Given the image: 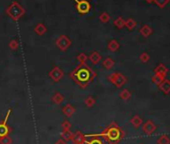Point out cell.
<instances>
[{"instance_id": "836d02e7", "label": "cell", "mask_w": 170, "mask_h": 144, "mask_svg": "<svg viewBox=\"0 0 170 144\" xmlns=\"http://www.w3.org/2000/svg\"><path fill=\"white\" fill-rule=\"evenodd\" d=\"M71 127H72V124L68 120H64L62 123H61V128H62V130H71Z\"/></svg>"}, {"instance_id": "4fadbf2b", "label": "cell", "mask_w": 170, "mask_h": 144, "mask_svg": "<svg viewBox=\"0 0 170 144\" xmlns=\"http://www.w3.org/2000/svg\"><path fill=\"white\" fill-rule=\"evenodd\" d=\"M65 100V97L62 93H60V92H56V93L53 94V96L51 97V101H52L53 104H56V105H59L61 103H63Z\"/></svg>"}, {"instance_id": "d6986e66", "label": "cell", "mask_w": 170, "mask_h": 144, "mask_svg": "<svg viewBox=\"0 0 170 144\" xmlns=\"http://www.w3.org/2000/svg\"><path fill=\"white\" fill-rule=\"evenodd\" d=\"M102 65H103V67H104L105 69H107V70H111L113 67H114L115 61L113 60L112 58H110V57H107V58H105L104 60H103Z\"/></svg>"}, {"instance_id": "6da1fadb", "label": "cell", "mask_w": 170, "mask_h": 144, "mask_svg": "<svg viewBox=\"0 0 170 144\" xmlns=\"http://www.w3.org/2000/svg\"><path fill=\"white\" fill-rule=\"evenodd\" d=\"M70 78L82 89H85L96 77V73L87 64H79L70 72Z\"/></svg>"}, {"instance_id": "2e32d148", "label": "cell", "mask_w": 170, "mask_h": 144, "mask_svg": "<svg viewBox=\"0 0 170 144\" xmlns=\"http://www.w3.org/2000/svg\"><path fill=\"white\" fill-rule=\"evenodd\" d=\"M119 47H120V44L116 39L110 40L107 44V48L109 49V51H111V52H116V51L119 49Z\"/></svg>"}, {"instance_id": "484cf974", "label": "cell", "mask_w": 170, "mask_h": 144, "mask_svg": "<svg viewBox=\"0 0 170 144\" xmlns=\"http://www.w3.org/2000/svg\"><path fill=\"white\" fill-rule=\"evenodd\" d=\"M125 26L129 30L134 29L136 27V21L132 18H128L127 20H125Z\"/></svg>"}, {"instance_id": "d6a6232c", "label": "cell", "mask_w": 170, "mask_h": 144, "mask_svg": "<svg viewBox=\"0 0 170 144\" xmlns=\"http://www.w3.org/2000/svg\"><path fill=\"white\" fill-rule=\"evenodd\" d=\"M158 144H170V138L167 135H162L157 141Z\"/></svg>"}, {"instance_id": "7c38bea8", "label": "cell", "mask_w": 170, "mask_h": 144, "mask_svg": "<svg viewBox=\"0 0 170 144\" xmlns=\"http://www.w3.org/2000/svg\"><path fill=\"white\" fill-rule=\"evenodd\" d=\"M88 59L90 60V62L93 65H97L102 60V56L98 51H93V52L89 55Z\"/></svg>"}, {"instance_id": "4316f807", "label": "cell", "mask_w": 170, "mask_h": 144, "mask_svg": "<svg viewBox=\"0 0 170 144\" xmlns=\"http://www.w3.org/2000/svg\"><path fill=\"white\" fill-rule=\"evenodd\" d=\"M110 18H111V16H110V15L108 14L107 12H102V13L99 15V20H100V22H102V23L109 22V21H110Z\"/></svg>"}, {"instance_id": "e575fe53", "label": "cell", "mask_w": 170, "mask_h": 144, "mask_svg": "<svg viewBox=\"0 0 170 144\" xmlns=\"http://www.w3.org/2000/svg\"><path fill=\"white\" fill-rule=\"evenodd\" d=\"M139 58H140L141 62L146 63V62H148L149 60H150V56H149V54H148V53L143 52V53H141V54H140V56H139Z\"/></svg>"}, {"instance_id": "5b68a950", "label": "cell", "mask_w": 170, "mask_h": 144, "mask_svg": "<svg viewBox=\"0 0 170 144\" xmlns=\"http://www.w3.org/2000/svg\"><path fill=\"white\" fill-rule=\"evenodd\" d=\"M55 44H56L57 48L60 51H66L71 46L72 41H71V39L68 37L67 35L62 34V35H60L57 39H56Z\"/></svg>"}, {"instance_id": "cb8c5ba5", "label": "cell", "mask_w": 170, "mask_h": 144, "mask_svg": "<svg viewBox=\"0 0 170 144\" xmlns=\"http://www.w3.org/2000/svg\"><path fill=\"white\" fill-rule=\"evenodd\" d=\"M119 97L122 99V100H129L130 97H131V93L130 91L128 89H123L120 93H119Z\"/></svg>"}, {"instance_id": "603a6c76", "label": "cell", "mask_w": 170, "mask_h": 144, "mask_svg": "<svg viewBox=\"0 0 170 144\" xmlns=\"http://www.w3.org/2000/svg\"><path fill=\"white\" fill-rule=\"evenodd\" d=\"M86 136L91 138V139L88 140V141H86L85 144H104V142H103L99 137H97V136H90V135H86Z\"/></svg>"}, {"instance_id": "ba28073f", "label": "cell", "mask_w": 170, "mask_h": 144, "mask_svg": "<svg viewBox=\"0 0 170 144\" xmlns=\"http://www.w3.org/2000/svg\"><path fill=\"white\" fill-rule=\"evenodd\" d=\"M49 77L52 79L54 82H59L64 76V71L61 69L59 66H54V67L50 70L49 72Z\"/></svg>"}, {"instance_id": "9c48e42d", "label": "cell", "mask_w": 170, "mask_h": 144, "mask_svg": "<svg viewBox=\"0 0 170 144\" xmlns=\"http://www.w3.org/2000/svg\"><path fill=\"white\" fill-rule=\"evenodd\" d=\"M71 141L73 144H85L87 141V136L81 131L77 130L76 132H74L73 138H72Z\"/></svg>"}, {"instance_id": "d4e9b609", "label": "cell", "mask_w": 170, "mask_h": 144, "mask_svg": "<svg viewBox=\"0 0 170 144\" xmlns=\"http://www.w3.org/2000/svg\"><path fill=\"white\" fill-rule=\"evenodd\" d=\"M114 25H115V27H117L118 29H122L125 26V20L122 17H117L114 20Z\"/></svg>"}, {"instance_id": "3957f363", "label": "cell", "mask_w": 170, "mask_h": 144, "mask_svg": "<svg viewBox=\"0 0 170 144\" xmlns=\"http://www.w3.org/2000/svg\"><path fill=\"white\" fill-rule=\"evenodd\" d=\"M5 12H6V14L12 20H14V21H18L26 11H25V8H23L21 4L14 0V1H12V3L6 8Z\"/></svg>"}, {"instance_id": "44dd1931", "label": "cell", "mask_w": 170, "mask_h": 144, "mask_svg": "<svg viewBox=\"0 0 170 144\" xmlns=\"http://www.w3.org/2000/svg\"><path fill=\"white\" fill-rule=\"evenodd\" d=\"M130 123H131V124L134 126L135 128H139V127L142 125L143 120H142V118L139 116V115H135V116H133V117L131 118Z\"/></svg>"}, {"instance_id": "277c9868", "label": "cell", "mask_w": 170, "mask_h": 144, "mask_svg": "<svg viewBox=\"0 0 170 144\" xmlns=\"http://www.w3.org/2000/svg\"><path fill=\"white\" fill-rule=\"evenodd\" d=\"M108 80H109L114 86H116L117 88H121V87L127 82L126 77L122 73H119V72H113V73H111L109 76H108Z\"/></svg>"}, {"instance_id": "52a82bcc", "label": "cell", "mask_w": 170, "mask_h": 144, "mask_svg": "<svg viewBox=\"0 0 170 144\" xmlns=\"http://www.w3.org/2000/svg\"><path fill=\"white\" fill-rule=\"evenodd\" d=\"M11 109H8L6 116L4 117L2 121H0V137H3L5 135H8L10 132V127L7 125V121L9 119V116L11 114Z\"/></svg>"}, {"instance_id": "e0dca14e", "label": "cell", "mask_w": 170, "mask_h": 144, "mask_svg": "<svg viewBox=\"0 0 170 144\" xmlns=\"http://www.w3.org/2000/svg\"><path fill=\"white\" fill-rule=\"evenodd\" d=\"M73 134H74V133L72 132L71 130H62L60 133V137H61V139H63L64 141L68 142V141L72 140V138H73Z\"/></svg>"}, {"instance_id": "8fae6325", "label": "cell", "mask_w": 170, "mask_h": 144, "mask_svg": "<svg viewBox=\"0 0 170 144\" xmlns=\"http://www.w3.org/2000/svg\"><path fill=\"white\" fill-rule=\"evenodd\" d=\"M75 112H76V108L72 104H70V103L66 104L65 106L62 107V113L66 117H68V118L73 116Z\"/></svg>"}, {"instance_id": "4dcf8cb0", "label": "cell", "mask_w": 170, "mask_h": 144, "mask_svg": "<svg viewBox=\"0 0 170 144\" xmlns=\"http://www.w3.org/2000/svg\"><path fill=\"white\" fill-rule=\"evenodd\" d=\"M8 46H9V48L11 49V50H17V49L19 48V42H18V40L12 39V40L8 43Z\"/></svg>"}, {"instance_id": "f1b7e54d", "label": "cell", "mask_w": 170, "mask_h": 144, "mask_svg": "<svg viewBox=\"0 0 170 144\" xmlns=\"http://www.w3.org/2000/svg\"><path fill=\"white\" fill-rule=\"evenodd\" d=\"M164 80H165V77H163V76L154 75V76L152 77V82H153L154 84H156L157 86L160 85Z\"/></svg>"}, {"instance_id": "1f68e13d", "label": "cell", "mask_w": 170, "mask_h": 144, "mask_svg": "<svg viewBox=\"0 0 170 144\" xmlns=\"http://www.w3.org/2000/svg\"><path fill=\"white\" fill-rule=\"evenodd\" d=\"M169 2L170 0H154V3H155L159 8H164Z\"/></svg>"}, {"instance_id": "7a4b0ae2", "label": "cell", "mask_w": 170, "mask_h": 144, "mask_svg": "<svg viewBox=\"0 0 170 144\" xmlns=\"http://www.w3.org/2000/svg\"><path fill=\"white\" fill-rule=\"evenodd\" d=\"M90 136L101 137L102 139H104L109 144H118L124 136V132L116 123H111L99 134H90Z\"/></svg>"}, {"instance_id": "ffe728a7", "label": "cell", "mask_w": 170, "mask_h": 144, "mask_svg": "<svg viewBox=\"0 0 170 144\" xmlns=\"http://www.w3.org/2000/svg\"><path fill=\"white\" fill-rule=\"evenodd\" d=\"M139 32L141 33L142 36H144V37H148V36H150L153 32V30L152 28L149 26V25L145 24V25H143V26L140 28V30H139Z\"/></svg>"}, {"instance_id": "8992f818", "label": "cell", "mask_w": 170, "mask_h": 144, "mask_svg": "<svg viewBox=\"0 0 170 144\" xmlns=\"http://www.w3.org/2000/svg\"><path fill=\"white\" fill-rule=\"evenodd\" d=\"M76 3V10L79 14H87L91 10V4L87 0H74Z\"/></svg>"}, {"instance_id": "8d00e7d4", "label": "cell", "mask_w": 170, "mask_h": 144, "mask_svg": "<svg viewBox=\"0 0 170 144\" xmlns=\"http://www.w3.org/2000/svg\"><path fill=\"white\" fill-rule=\"evenodd\" d=\"M145 1H146L147 3H153L154 0H145Z\"/></svg>"}, {"instance_id": "83f0119b", "label": "cell", "mask_w": 170, "mask_h": 144, "mask_svg": "<svg viewBox=\"0 0 170 144\" xmlns=\"http://www.w3.org/2000/svg\"><path fill=\"white\" fill-rule=\"evenodd\" d=\"M88 60V56L85 53H79L77 55V61L79 62V64H86V61Z\"/></svg>"}, {"instance_id": "30bf717a", "label": "cell", "mask_w": 170, "mask_h": 144, "mask_svg": "<svg viewBox=\"0 0 170 144\" xmlns=\"http://www.w3.org/2000/svg\"><path fill=\"white\" fill-rule=\"evenodd\" d=\"M143 132L147 135H151L154 133V131L156 130V125L154 124V122L152 120H148L143 124L142 126Z\"/></svg>"}, {"instance_id": "ac0fdd59", "label": "cell", "mask_w": 170, "mask_h": 144, "mask_svg": "<svg viewBox=\"0 0 170 144\" xmlns=\"http://www.w3.org/2000/svg\"><path fill=\"white\" fill-rule=\"evenodd\" d=\"M158 87H159V89L163 92V93L169 94L170 93V80L165 79Z\"/></svg>"}, {"instance_id": "5bb4252c", "label": "cell", "mask_w": 170, "mask_h": 144, "mask_svg": "<svg viewBox=\"0 0 170 144\" xmlns=\"http://www.w3.org/2000/svg\"><path fill=\"white\" fill-rule=\"evenodd\" d=\"M34 32L39 36H43L46 32H47V27H46L45 24L42 22L37 23L34 27Z\"/></svg>"}, {"instance_id": "f546056e", "label": "cell", "mask_w": 170, "mask_h": 144, "mask_svg": "<svg viewBox=\"0 0 170 144\" xmlns=\"http://www.w3.org/2000/svg\"><path fill=\"white\" fill-rule=\"evenodd\" d=\"M13 143V139L11 136L5 135L3 137H0V144H12Z\"/></svg>"}, {"instance_id": "9a60e30c", "label": "cell", "mask_w": 170, "mask_h": 144, "mask_svg": "<svg viewBox=\"0 0 170 144\" xmlns=\"http://www.w3.org/2000/svg\"><path fill=\"white\" fill-rule=\"evenodd\" d=\"M155 72V75H159V76H163V77H166V74L168 72L167 67L164 64H159L157 67L154 70Z\"/></svg>"}, {"instance_id": "d590c367", "label": "cell", "mask_w": 170, "mask_h": 144, "mask_svg": "<svg viewBox=\"0 0 170 144\" xmlns=\"http://www.w3.org/2000/svg\"><path fill=\"white\" fill-rule=\"evenodd\" d=\"M54 144H67V142H66V141H64L63 139H61V138H60V139L56 141Z\"/></svg>"}, {"instance_id": "7402d4cb", "label": "cell", "mask_w": 170, "mask_h": 144, "mask_svg": "<svg viewBox=\"0 0 170 144\" xmlns=\"http://www.w3.org/2000/svg\"><path fill=\"white\" fill-rule=\"evenodd\" d=\"M84 104L86 105V107L91 108L96 104V99L92 95H89L84 99Z\"/></svg>"}]
</instances>
